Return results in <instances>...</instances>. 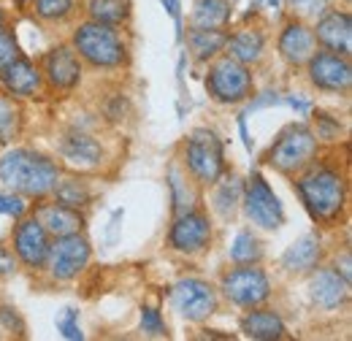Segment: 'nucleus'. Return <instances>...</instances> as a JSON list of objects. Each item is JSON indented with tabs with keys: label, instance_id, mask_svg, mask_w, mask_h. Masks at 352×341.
<instances>
[{
	"label": "nucleus",
	"instance_id": "obj_46",
	"mask_svg": "<svg viewBox=\"0 0 352 341\" xmlns=\"http://www.w3.org/2000/svg\"><path fill=\"white\" fill-rule=\"evenodd\" d=\"M19 3H28V0H19Z\"/></svg>",
	"mask_w": 352,
	"mask_h": 341
},
{
	"label": "nucleus",
	"instance_id": "obj_23",
	"mask_svg": "<svg viewBox=\"0 0 352 341\" xmlns=\"http://www.w3.org/2000/svg\"><path fill=\"white\" fill-rule=\"evenodd\" d=\"M263 46H265L263 33L255 30V28H241L233 36H228V41H225L228 57H233V60H239L244 65L258 63L263 57Z\"/></svg>",
	"mask_w": 352,
	"mask_h": 341
},
{
	"label": "nucleus",
	"instance_id": "obj_12",
	"mask_svg": "<svg viewBox=\"0 0 352 341\" xmlns=\"http://www.w3.org/2000/svg\"><path fill=\"white\" fill-rule=\"evenodd\" d=\"M209 241H212L209 217L201 212H192V209L179 214L176 222L171 225V233H168V244L176 252H184V255H195V252L206 250Z\"/></svg>",
	"mask_w": 352,
	"mask_h": 341
},
{
	"label": "nucleus",
	"instance_id": "obj_35",
	"mask_svg": "<svg viewBox=\"0 0 352 341\" xmlns=\"http://www.w3.org/2000/svg\"><path fill=\"white\" fill-rule=\"evenodd\" d=\"M16 57H19L16 38H14V33L6 30V25H3V28H0V71H3L11 60H16Z\"/></svg>",
	"mask_w": 352,
	"mask_h": 341
},
{
	"label": "nucleus",
	"instance_id": "obj_19",
	"mask_svg": "<svg viewBox=\"0 0 352 341\" xmlns=\"http://www.w3.org/2000/svg\"><path fill=\"white\" fill-rule=\"evenodd\" d=\"M36 219L46 228L49 236H68V233H79L85 225V217L79 214V209H71L65 204H41L36 209Z\"/></svg>",
	"mask_w": 352,
	"mask_h": 341
},
{
	"label": "nucleus",
	"instance_id": "obj_29",
	"mask_svg": "<svg viewBox=\"0 0 352 341\" xmlns=\"http://www.w3.org/2000/svg\"><path fill=\"white\" fill-rule=\"evenodd\" d=\"M19 130H22L19 106L8 95H0V144H8L11 138H16Z\"/></svg>",
	"mask_w": 352,
	"mask_h": 341
},
{
	"label": "nucleus",
	"instance_id": "obj_32",
	"mask_svg": "<svg viewBox=\"0 0 352 341\" xmlns=\"http://www.w3.org/2000/svg\"><path fill=\"white\" fill-rule=\"evenodd\" d=\"M171 190H174V204H176V212H190L192 209V201H195V195H192V190L187 187V182H184V176L179 173V168H171Z\"/></svg>",
	"mask_w": 352,
	"mask_h": 341
},
{
	"label": "nucleus",
	"instance_id": "obj_16",
	"mask_svg": "<svg viewBox=\"0 0 352 341\" xmlns=\"http://www.w3.org/2000/svg\"><path fill=\"white\" fill-rule=\"evenodd\" d=\"M0 79H3V87L8 89V95H14V98H33L41 89L44 74L30 60L16 57V60H11L0 71Z\"/></svg>",
	"mask_w": 352,
	"mask_h": 341
},
{
	"label": "nucleus",
	"instance_id": "obj_38",
	"mask_svg": "<svg viewBox=\"0 0 352 341\" xmlns=\"http://www.w3.org/2000/svg\"><path fill=\"white\" fill-rule=\"evenodd\" d=\"M0 214L22 217V214H25V201H22V195H3V192H0Z\"/></svg>",
	"mask_w": 352,
	"mask_h": 341
},
{
	"label": "nucleus",
	"instance_id": "obj_25",
	"mask_svg": "<svg viewBox=\"0 0 352 341\" xmlns=\"http://www.w3.org/2000/svg\"><path fill=\"white\" fill-rule=\"evenodd\" d=\"M230 19V0H195L192 28H225Z\"/></svg>",
	"mask_w": 352,
	"mask_h": 341
},
{
	"label": "nucleus",
	"instance_id": "obj_21",
	"mask_svg": "<svg viewBox=\"0 0 352 341\" xmlns=\"http://www.w3.org/2000/svg\"><path fill=\"white\" fill-rule=\"evenodd\" d=\"M255 309V306H252ZM241 331L247 339L255 341H274L285 336V322L276 311L271 309H255V311H247L244 320H241Z\"/></svg>",
	"mask_w": 352,
	"mask_h": 341
},
{
	"label": "nucleus",
	"instance_id": "obj_6",
	"mask_svg": "<svg viewBox=\"0 0 352 341\" xmlns=\"http://www.w3.org/2000/svg\"><path fill=\"white\" fill-rule=\"evenodd\" d=\"M206 89L217 103H241L252 95L255 82L244 63H239L233 57H222L209 68Z\"/></svg>",
	"mask_w": 352,
	"mask_h": 341
},
{
	"label": "nucleus",
	"instance_id": "obj_44",
	"mask_svg": "<svg viewBox=\"0 0 352 341\" xmlns=\"http://www.w3.org/2000/svg\"><path fill=\"white\" fill-rule=\"evenodd\" d=\"M6 25V14H3V8H0V28Z\"/></svg>",
	"mask_w": 352,
	"mask_h": 341
},
{
	"label": "nucleus",
	"instance_id": "obj_37",
	"mask_svg": "<svg viewBox=\"0 0 352 341\" xmlns=\"http://www.w3.org/2000/svg\"><path fill=\"white\" fill-rule=\"evenodd\" d=\"M339 133H342V128H339V122H331L328 120V114H317V141L320 138H325V141H333V138H339Z\"/></svg>",
	"mask_w": 352,
	"mask_h": 341
},
{
	"label": "nucleus",
	"instance_id": "obj_24",
	"mask_svg": "<svg viewBox=\"0 0 352 341\" xmlns=\"http://www.w3.org/2000/svg\"><path fill=\"white\" fill-rule=\"evenodd\" d=\"M228 36L222 33L220 28H192L187 43H190V52L198 57V60H212L217 57L222 49H225Z\"/></svg>",
	"mask_w": 352,
	"mask_h": 341
},
{
	"label": "nucleus",
	"instance_id": "obj_18",
	"mask_svg": "<svg viewBox=\"0 0 352 341\" xmlns=\"http://www.w3.org/2000/svg\"><path fill=\"white\" fill-rule=\"evenodd\" d=\"M350 296V282L336 268H317L311 274V298L322 309H336Z\"/></svg>",
	"mask_w": 352,
	"mask_h": 341
},
{
	"label": "nucleus",
	"instance_id": "obj_14",
	"mask_svg": "<svg viewBox=\"0 0 352 341\" xmlns=\"http://www.w3.org/2000/svg\"><path fill=\"white\" fill-rule=\"evenodd\" d=\"M314 41L322 43L328 52H336V54H344L350 57L352 52V22L347 11H331V14H322L314 25Z\"/></svg>",
	"mask_w": 352,
	"mask_h": 341
},
{
	"label": "nucleus",
	"instance_id": "obj_20",
	"mask_svg": "<svg viewBox=\"0 0 352 341\" xmlns=\"http://www.w3.org/2000/svg\"><path fill=\"white\" fill-rule=\"evenodd\" d=\"M60 152L65 160H71L74 166H98L103 157V146L82 130H71L65 133V138L60 141Z\"/></svg>",
	"mask_w": 352,
	"mask_h": 341
},
{
	"label": "nucleus",
	"instance_id": "obj_3",
	"mask_svg": "<svg viewBox=\"0 0 352 341\" xmlns=\"http://www.w3.org/2000/svg\"><path fill=\"white\" fill-rule=\"evenodd\" d=\"M74 52L95 68H117L128 57V49L122 36L117 33V25H106L95 19L79 25V30L74 33Z\"/></svg>",
	"mask_w": 352,
	"mask_h": 341
},
{
	"label": "nucleus",
	"instance_id": "obj_11",
	"mask_svg": "<svg viewBox=\"0 0 352 341\" xmlns=\"http://www.w3.org/2000/svg\"><path fill=\"white\" fill-rule=\"evenodd\" d=\"M309 82L325 92H347L352 85L350 57L336 52H314L309 57Z\"/></svg>",
	"mask_w": 352,
	"mask_h": 341
},
{
	"label": "nucleus",
	"instance_id": "obj_27",
	"mask_svg": "<svg viewBox=\"0 0 352 341\" xmlns=\"http://www.w3.org/2000/svg\"><path fill=\"white\" fill-rule=\"evenodd\" d=\"M87 11L95 22H106V25H120L131 14L128 0H89Z\"/></svg>",
	"mask_w": 352,
	"mask_h": 341
},
{
	"label": "nucleus",
	"instance_id": "obj_30",
	"mask_svg": "<svg viewBox=\"0 0 352 341\" xmlns=\"http://www.w3.org/2000/svg\"><path fill=\"white\" fill-rule=\"evenodd\" d=\"M36 14L46 22H60L74 14V0H36Z\"/></svg>",
	"mask_w": 352,
	"mask_h": 341
},
{
	"label": "nucleus",
	"instance_id": "obj_10",
	"mask_svg": "<svg viewBox=\"0 0 352 341\" xmlns=\"http://www.w3.org/2000/svg\"><path fill=\"white\" fill-rule=\"evenodd\" d=\"M244 212L263 230H276L285 222L282 201L274 195V190L261 173H252L244 184Z\"/></svg>",
	"mask_w": 352,
	"mask_h": 341
},
{
	"label": "nucleus",
	"instance_id": "obj_34",
	"mask_svg": "<svg viewBox=\"0 0 352 341\" xmlns=\"http://www.w3.org/2000/svg\"><path fill=\"white\" fill-rule=\"evenodd\" d=\"M141 331L146 336H166V322H163L157 309H152V306L141 309Z\"/></svg>",
	"mask_w": 352,
	"mask_h": 341
},
{
	"label": "nucleus",
	"instance_id": "obj_15",
	"mask_svg": "<svg viewBox=\"0 0 352 341\" xmlns=\"http://www.w3.org/2000/svg\"><path fill=\"white\" fill-rule=\"evenodd\" d=\"M44 74L54 89H74L82 82V63L74 46H54L44 57Z\"/></svg>",
	"mask_w": 352,
	"mask_h": 341
},
{
	"label": "nucleus",
	"instance_id": "obj_41",
	"mask_svg": "<svg viewBox=\"0 0 352 341\" xmlns=\"http://www.w3.org/2000/svg\"><path fill=\"white\" fill-rule=\"evenodd\" d=\"M11 268H14V260H11V257L0 250V274H8Z\"/></svg>",
	"mask_w": 352,
	"mask_h": 341
},
{
	"label": "nucleus",
	"instance_id": "obj_1",
	"mask_svg": "<svg viewBox=\"0 0 352 341\" xmlns=\"http://www.w3.org/2000/svg\"><path fill=\"white\" fill-rule=\"evenodd\" d=\"M60 179V168L41 152L8 149L0 157V182L25 198H46Z\"/></svg>",
	"mask_w": 352,
	"mask_h": 341
},
{
	"label": "nucleus",
	"instance_id": "obj_22",
	"mask_svg": "<svg viewBox=\"0 0 352 341\" xmlns=\"http://www.w3.org/2000/svg\"><path fill=\"white\" fill-rule=\"evenodd\" d=\"M320 255H322L320 239L309 233L287 247V252L282 255V268L290 274H307V271H314L320 265Z\"/></svg>",
	"mask_w": 352,
	"mask_h": 341
},
{
	"label": "nucleus",
	"instance_id": "obj_31",
	"mask_svg": "<svg viewBox=\"0 0 352 341\" xmlns=\"http://www.w3.org/2000/svg\"><path fill=\"white\" fill-rule=\"evenodd\" d=\"M239 192H241L239 179H230V182L220 184V190H217V195H214V206H217V212H220L222 217H230V214H233L236 204H239Z\"/></svg>",
	"mask_w": 352,
	"mask_h": 341
},
{
	"label": "nucleus",
	"instance_id": "obj_8",
	"mask_svg": "<svg viewBox=\"0 0 352 341\" xmlns=\"http://www.w3.org/2000/svg\"><path fill=\"white\" fill-rule=\"evenodd\" d=\"M89 263V241L79 233H68V236H57L54 244H49V255H46V268L52 274V279L57 282H71L76 279Z\"/></svg>",
	"mask_w": 352,
	"mask_h": 341
},
{
	"label": "nucleus",
	"instance_id": "obj_28",
	"mask_svg": "<svg viewBox=\"0 0 352 341\" xmlns=\"http://www.w3.org/2000/svg\"><path fill=\"white\" fill-rule=\"evenodd\" d=\"M263 257V247H261V241L252 236V233H239L236 239H233V244H230V260L236 263V265H250V263H258Z\"/></svg>",
	"mask_w": 352,
	"mask_h": 341
},
{
	"label": "nucleus",
	"instance_id": "obj_43",
	"mask_svg": "<svg viewBox=\"0 0 352 341\" xmlns=\"http://www.w3.org/2000/svg\"><path fill=\"white\" fill-rule=\"evenodd\" d=\"M342 276L350 282V252H344V255H342Z\"/></svg>",
	"mask_w": 352,
	"mask_h": 341
},
{
	"label": "nucleus",
	"instance_id": "obj_33",
	"mask_svg": "<svg viewBox=\"0 0 352 341\" xmlns=\"http://www.w3.org/2000/svg\"><path fill=\"white\" fill-rule=\"evenodd\" d=\"M290 8L301 19H320L328 11V0H290Z\"/></svg>",
	"mask_w": 352,
	"mask_h": 341
},
{
	"label": "nucleus",
	"instance_id": "obj_40",
	"mask_svg": "<svg viewBox=\"0 0 352 341\" xmlns=\"http://www.w3.org/2000/svg\"><path fill=\"white\" fill-rule=\"evenodd\" d=\"M163 6H166V11L174 16L176 28H182V14H179V0H160Z\"/></svg>",
	"mask_w": 352,
	"mask_h": 341
},
{
	"label": "nucleus",
	"instance_id": "obj_7",
	"mask_svg": "<svg viewBox=\"0 0 352 341\" xmlns=\"http://www.w3.org/2000/svg\"><path fill=\"white\" fill-rule=\"evenodd\" d=\"M222 293L225 298L236 306L252 309L261 306L271 296V282L265 276V271H261L255 263L250 265H236L233 271H228L222 276Z\"/></svg>",
	"mask_w": 352,
	"mask_h": 341
},
{
	"label": "nucleus",
	"instance_id": "obj_45",
	"mask_svg": "<svg viewBox=\"0 0 352 341\" xmlns=\"http://www.w3.org/2000/svg\"><path fill=\"white\" fill-rule=\"evenodd\" d=\"M268 3H271V6H274V8H276V6H279V0H268Z\"/></svg>",
	"mask_w": 352,
	"mask_h": 341
},
{
	"label": "nucleus",
	"instance_id": "obj_36",
	"mask_svg": "<svg viewBox=\"0 0 352 341\" xmlns=\"http://www.w3.org/2000/svg\"><path fill=\"white\" fill-rule=\"evenodd\" d=\"M57 328H60V333H63L65 339H71V341L82 339V328H79V322H76V309H65V314L57 320Z\"/></svg>",
	"mask_w": 352,
	"mask_h": 341
},
{
	"label": "nucleus",
	"instance_id": "obj_17",
	"mask_svg": "<svg viewBox=\"0 0 352 341\" xmlns=\"http://www.w3.org/2000/svg\"><path fill=\"white\" fill-rule=\"evenodd\" d=\"M317 52V41L311 28H307L304 22L293 19L285 25L282 36H279V54L290 63V65H307L309 57Z\"/></svg>",
	"mask_w": 352,
	"mask_h": 341
},
{
	"label": "nucleus",
	"instance_id": "obj_26",
	"mask_svg": "<svg viewBox=\"0 0 352 341\" xmlns=\"http://www.w3.org/2000/svg\"><path fill=\"white\" fill-rule=\"evenodd\" d=\"M52 192H54V201H57V204H65V206H71V209H82V206L89 204L87 182H85V179H76V176H71V179H57L54 187H52Z\"/></svg>",
	"mask_w": 352,
	"mask_h": 341
},
{
	"label": "nucleus",
	"instance_id": "obj_9",
	"mask_svg": "<svg viewBox=\"0 0 352 341\" xmlns=\"http://www.w3.org/2000/svg\"><path fill=\"white\" fill-rule=\"evenodd\" d=\"M171 303L179 311V317L190 322H204L217 311V290L204 279L187 276L171 287Z\"/></svg>",
	"mask_w": 352,
	"mask_h": 341
},
{
	"label": "nucleus",
	"instance_id": "obj_42",
	"mask_svg": "<svg viewBox=\"0 0 352 341\" xmlns=\"http://www.w3.org/2000/svg\"><path fill=\"white\" fill-rule=\"evenodd\" d=\"M239 130H241V138H244L247 149H252V138H250V133H247V122H244V117H239Z\"/></svg>",
	"mask_w": 352,
	"mask_h": 341
},
{
	"label": "nucleus",
	"instance_id": "obj_4",
	"mask_svg": "<svg viewBox=\"0 0 352 341\" xmlns=\"http://www.w3.org/2000/svg\"><path fill=\"white\" fill-rule=\"evenodd\" d=\"M314 155H317V135L309 130V125L298 122L276 135V141L265 155V163L282 173H298L314 160Z\"/></svg>",
	"mask_w": 352,
	"mask_h": 341
},
{
	"label": "nucleus",
	"instance_id": "obj_13",
	"mask_svg": "<svg viewBox=\"0 0 352 341\" xmlns=\"http://www.w3.org/2000/svg\"><path fill=\"white\" fill-rule=\"evenodd\" d=\"M49 233L36 217H19L16 228H14V252L16 257L28 265V268H41L46 265L49 255Z\"/></svg>",
	"mask_w": 352,
	"mask_h": 341
},
{
	"label": "nucleus",
	"instance_id": "obj_39",
	"mask_svg": "<svg viewBox=\"0 0 352 341\" xmlns=\"http://www.w3.org/2000/svg\"><path fill=\"white\" fill-rule=\"evenodd\" d=\"M0 320H3V325H6L8 331H16V333L25 331V325H22V320H19V314H16L14 309H0Z\"/></svg>",
	"mask_w": 352,
	"mask_h": 341
},
{
	"label": "nucleus",
	"instance_id": "obj_2",
	"mask_svg": "<svg viewBox=\"0 0 352 341\" xmlns=\"http://www.w3.org/2000/svg\"><path fill=\"white\" fill-rule=\"evenodd\" d=\"M296 190L307 206V212L317 219V222H336L344 206H347V182L344 176L331 166H311L298 176Z\"/></svg>",
	"mask_w": 352,
	"mask_h": 341
},
{
	"label": "nucleus",
	"instance_id": "obj_5",
	"mask_svg": "<svg viewBox=\"0 0 352 341\" xmlns=\"http://www.w3.org/2000/svg\"><path fill=\"white\" fill-rule=\"evenodd\" d=\"M184 166L201 184L220 182L225 170V155H222V141L217 138V133L206 128L192 130L184 144Z\"/></svg>",
	"mask_w": 352,
	"mask_h": 341
}]
</instances>
